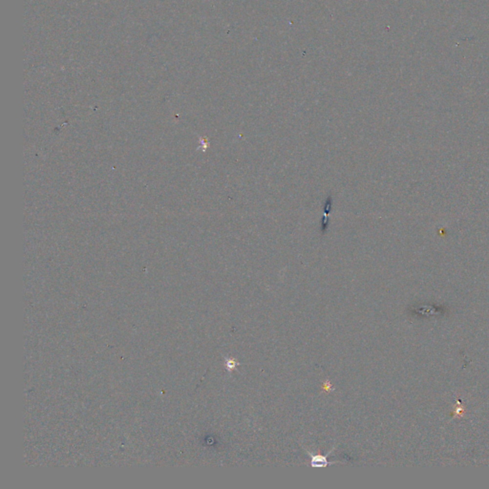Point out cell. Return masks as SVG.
I'll use <instances>...</instances> for the list:
<instances>
[{
  "label": "cell",
  "instance_id": "obj_1",
  "mask_svg": "<svg viewBox=\"0 0 489 489\" xmlns=\"http://www.w3.org/2000/svg\"><path fill=\"white\" fill-rule=\"evenodd\" d=\"M335 450V447H333L331 449V451L326 454L325 456L324 455H315L313 453H311L310 451H306L307 454L309 455V457L311 458V462H310V465L311 467L314 468H327L328 466H331V465H335V464H338L340 462H329L328 461V456Z\"/></svg>",
  "mask_w": 489,
  "mask_h": 489
},
{
  "label": "cell",
  "instance_id": "obj_2",
  "mask_svg": "<svg viewBox=\"0 0 489 489\" xmlns=\"http://www.w3.org/2000/svg\"><path fill=\"white\" fill-rule=\"evenodd\" d=\"M225 365H226V369L229 371V373H232V372H234V370H236L237 367L241 364H240V362L233 360V359H226Z\"/></svg>",
  "mask_w": 489,
  "mask_h": 489
},
{
  "label": "cell",
  "instance_id": "obj_3",
  "mask_svg": "<svg viewBox=\"0 0 489 489\" xmlns=\"http://www.w3.org/2000/svg\"><path fill=\"white\" fill-rule=\"evenodd\" d=\"M324 387H325V390H327V391H330L331 388H332L331 387V383H329V382H326V383H324Z\"/></svg>",
  "mask_w": 489,
  "mask_h": 489
}]
</instances>
